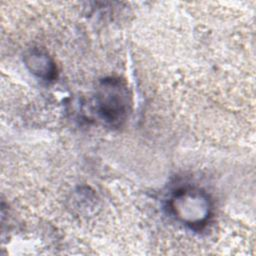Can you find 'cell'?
<instances>
[{
    "label": "cell",
    "mask_w": 256,
    "mask_h": 256,
    "mask_svg": "<svg viewBox=\"0 0 256 256\" xmlns=\"http://www.w3.org/2000/svg\"><path fill=\"white\" fill-rule=\"evenodd\" d=\"M119 86H116L113 84V89L106 90L103 93L102 101H101V111L104 114L106 118H108L111 121L120 119L122 115L125 113L126 108V102L125 97L126 95H123V92H119Z\"/></svg>",
    "instance_id": "1"
}]
</instances>
